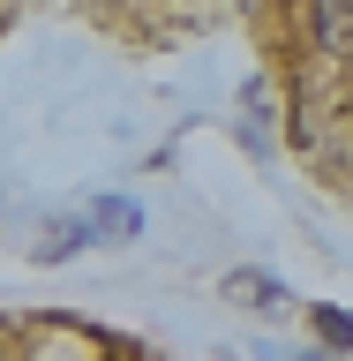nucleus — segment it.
<instances>
[{"instance_id": "f257e3e1", "label": "nucleus", "mask_w": 353, "mask_h": 361, "mask_svg": "<svg viewBox=\"0 0 353 361\" xmlns=\"http://www.w3.org/2000/svg\"><path fill=\"white\" fill-rule=\"evenodd\" d=\"M225 293H233L241 309H256V316H286V309H293V293L278 286L271 271H233V279H225Z\"/></svg>"}, {"instance_id": "f03ea898", "label": "nucleus", "mask_w": 353, "mask_h": 361, "mask_svg": "<svg viewBox=\"0 0 353 361\" xmlns=\"http://www.w3.org/2000/svg\"><path fill=\"white\" fill-rule=\"evenodd\" d=\"M90 233H98V241H135V233H143V203L135 196H98L90 203Z\"/></svg>"}, {"instance_id": "7ed1b4c3", "label": "nucleus", "mask_w": 353, "mask_h": 361, "mask_svg": "<svg viewBox=\"0 0 353 361\" xmlns=\"http://www.w3.org/2000/svg\"><path fill=\"white\" fill-rule=\"evenodd\" d=\"M316 45L353 61V0H316Z\"/></svg>"}, {"instance_id": "20e7f679", "label": "nucleus", "mask_w": 353, "mask_h": 361, "mask_svg": "<svg viewBox=\"0 0 353 361\" xmlns=\"http://www.w3.org/2000/svg\"><path fill=\"white\" fill-rule=\"evenodd\" d=\"M98 233H90V211L83 219H53L45 226V241H38V264H61V256H75V248H90Z\"/></svg>"}, {"instance_id": "39448f33", "label": "nucleus", "mask_w": 353, "mask_h": 361, "mask_svg": "<svg viewBox=\"0 0 353 361\" xmlns=\"http://www.w3.org/2000/svg\"><path fill=\"white\" fill-rule=\"evenodd\" d=\"M309 324L323 331V346H331V354H353V316H346V309H323V301H316Z\"/></svg>"}, {"instance_id": "423d86ee", "label": "nucleus", "mask_w": 353, "mask_h": 361, "mask_svg": "<svg viewBox=\"0 0 353 361\" xmlns=\"http://www.w3.org/2000/svg\"><path fill=\"white\" fill-rule=\"evenodd\" d=\"M301 361H338V354H301Z\"/></svg>"}, {"instance_id": "0eeeda50", "label": "nucleus", "mask_w": 353, "mask_h": 361, "mask_svg": "<svg viewBox=\"0 0 353 361\" xmlns=\"http://www.w3.org/2000/svg\"><path fill=\"white\" fill-rule=\"evenodd\" d=\"M0 361H8V354H0Z\"/></svg>"}]
</instances>
